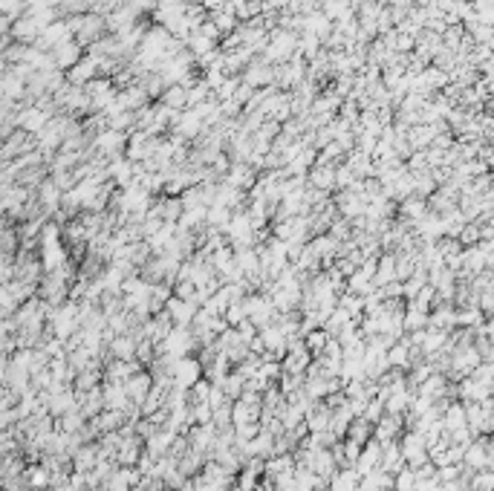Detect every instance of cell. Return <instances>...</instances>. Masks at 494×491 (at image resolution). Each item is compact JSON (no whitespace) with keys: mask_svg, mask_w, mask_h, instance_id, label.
<instances>
[{"mask_svg":"<svg viewBox=\"0 0 494 491\" xmlns=\"http://www.w3.org/2000/svg\"><path fill=\"white\" fill-rule=\"evenodd\" d=\"M125 148H128V159L130 162H148V159H153V153L159 148V139L139 130V133H130Z\"/></svg>","mask_w":494,"mask_h":491,"instance_id":"1","label":"cell"},{"mask_svg":"<svg viewBox=\"0 0 494 491\" xmlns=\"http://www.w3.org/2000/svg\"><path fill=\"white\" fill-rule=\"evenodd\" d=\"M243 84H249L252 90L261 84H275V64H269L266 58H252L243 69Z\"/></svg>","mask_w":494,"mask_h":491,"instance_id":"2","label":"cell"},{"mask_svg":"<svg viewBox=\"0 0 494 491\" xmlns=\"http://www.w3.org/2000/svg\"><path fill=\"white\" fill-rule=\"evenodd\" d=\"M171 379H174V385H179V387H188V385L200 382V361H194V359H174V364H171Z\"/></svg>","mask_w":494,"mask_h":491,"instance_id":"3","label":"cell"},{"mask_svg":"<svg viewBox=\"0 0 494 491\" xmlns=\"http://www.w3.org/2000/svg\"><path fill=\"white\" fill-rule=\"evenodd\" d=\"M174 130H177L179 139H197L205 130V125H203V119L194 110H179L177 119H174Z\"/></svg>","mask_w":494,"mask_h":491,"instance_id":"4","label":"cell"},{"mask_svg":"<svg viewBox=\"0 0 494 491\" xmlns=\"http://www.w3.org/2000/svg\"><path fill=\"white\" fill-rule=\"evenodd\" d=\"M226 185H231V188L238 191H246L254 185V168L246 165V162H231L228 171H226Z\"/></svg>","mask_w":494,"mask_h":491,"instance_id":"5","label":"cell"},{"mask_svg":"<svg viewBox=\"0 0 494 491\" xmlns=\"http://www.w3.org/2000/svg\"><path fill=\"white\" fill-rule=\"evenodd\" d=\"M125 393H128V399L142 405L145 396L151 393V376H148V373H133V376L125 382Z\"/></svg>","mask_w":494,"mask_h":491,"instance_id":"6","label":"cell"},{"mask_svg":"<svg viewBox=\"0 0 494 491\" xmlns=\"http://www.w3.org/2000/svg\"><path fill=\"white\" fill-rule=\"evenodd\" d=\"M153 217H159L162 223H179V214H182V202L177 197H168V200H159L153 208H148Z\"/></svg>","mask_w":494,"mask_h":491,"instance_id":"7","label":"cell"},{"mask_svg":"<svg viewBox=\"0 0 494 491\" xmlns=\"http://www.w3.org/2000/svg\"><path fill=\"white\" fill-rule=\"evenodd\" d=\"M310 185L329 194V188H336V165H321L318 162V165L310 171Z\"/></svg>","mask_w":494,"mask_h":491,"instance_id":"8","label":"cell"},{"mask_svg":"<svg viewBox=\"0 0 494 491\" xmlns=\"http://www.w3.org/2000/svg\"><path fill=\"white\" fill-rule=\"evenodd\" d=\"M73 29H78L84 41H92V38H99V35L104 32V18H102V15L78 18V20H73Z\"/></svg>","mask_w":494,"mask_h":491,"instance_id":"9","label":"cell"},{"mask_svg":"<svg viewBox=\"0 0 494 491\" xmlns=\"http://www.w3.org/2000/svg\"><path fill=\"white\" fill-rule=\"evenodd\" d=\"M125 145H128V136L119 133V130H102V136H99V148H102V153H107L110 159L119 156V151H122Z\"/></svg>","mask_w":494,"mask_h":491,"instance_id":"10","label":"cell"},{"mask_svg":"<svg viewBox=\"0 0 494 491\" xmlns=\"http://www.w3.org/2000/svg\"><path fill=\"white\" fill-rule=\"evenodd\" d=\"M162 104L171 107L174 113H179L182 107H188V92H185V87H182V84H171V90L162 92Z\"/></svg>","mask_w":494,"mask_h":491,"instance_id":"11","label":"cell"},{"mask_svg":"<svg viewBox=\"0 0 494 491\" xmlns=\"http://www.w3.org/2000/svg\"><path fill=\"white\" fill-rule=\"evenodd\" d=\"M347 431H350V442H356V445H362V442L370 439V422L364 416H359V422H352Z\"/></svg>","mask_w":494,"mask_h":491,"instance_id":"12","label":"cell"},{"mask_svg":"<svg viewBox=\"0 0 494 491\" xmlns=\"http://www.w3.org/2000/svg\"><path fill=\"white\" fill-rule=\"evenodd\" d=\"M393 477H396V480H393V485H390V488H396V491H413V488H416L413 469H399Z\"/></svg>","mask_w":494,"mask_h":491,"instance_id":"13","label":"cell"},{"mask_svg":"<svg viewBox=\"0 0 494 491\" xmlns=\"http://www.w3.org/2000/svg\"><path fill=\"white\" fill-rule=\"evenodd\" d=\"M136 341H139V338H130V336H122L119 341H116V344H113V350H116V356H122V359L128 361V359H130V356L136 353Z\"/></svg>","mask_w":494,"mask_h":491,"instance_id":"14","label":"cell"},{"mask_svg":"<svg viewBox=\"0 0 494 491\" xmlns=\"http://www.w3.org/2000/svg\"><path fill=\"white\" fill-rule=\"evenodd\" d=\"M96 69H99V67H96V58H87V61H81V64L73 69V78H76L78 84H84L92 73H96Z\"/></svg>","mask_w":494,"mask_h":491,"instance_id":"15","label":"cell"},{"mask_svg":"<svg viewBox=\"0 0 494 491\" xmlns=\"http://www.w3.org/2000/svg\"><path fill=\"white\" fill-rule=\"evenodd\" d=\"M58 58H61V64H73V61L78 58V46H76V43L58 46Z\"/></svg>","mask_w":494,"mask_h":491,"instance_id":"16","label":"cell"},{"mask_svg":"<svg viewBox=\"0 0 494 491\" xmlns=\"http://www.w3.org/2000/svg\"><path fill=\"white\" fill-rule=\"evenodd\" d=\"M61 6H64V9H73V12H78V9L84 6V0H61Z\"/></svg>","mask_w":494,"mask_h":491,"instance_id":"17","label":"cell"}]
</instances>
